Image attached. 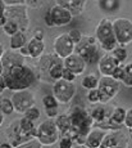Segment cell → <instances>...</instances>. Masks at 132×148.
Masks as SVG:
<instances>
[{
    "label": "cell",
    "instance_id": "cell-18",
    "mask_svg": "<svg viewBox=\"0 0 132 148\" xmlns=\"http://www.w3.org/2000/svg\"><path fill=\"white\" fill-rule=\"evenodd\" d=\"M63 62H64V67L68 68V70H71L76 76L82 75L86 70V66H87V63L85 62V59H83L81 56H78L77 53L72 54L71 57H68L67 59H64Z\"/></svg>",
    "mask_w": 132,
    "mask_h": 148
},
{
    "label": "cell",
    "instance_id": "cell-44",
    "mask_svg": "<svg viewBox=\"0 0 132 148\" xmlns=\"http://www.w3.org/2000/svg\"><path fill=\"white\" fill-rule=\"evenodd\" d=\"M32 38L37 39V40H40V41H44V31L43 30H36L35 32H33Z\"/></svg>",
    "mask_w": 132,
    "mask_h": 148
},
{
    "label": "cell",
    "instance_id": "cell-15",
    "mask_svg": "<svg viewBox=\"0 0 132 148\" xmlns=\"http://www.w3.org/2000/svg\"><path fill=\"white\" fill-rule=\"evenodd\" d=\"M130 140L128 136L122 132H109L106 134L105 139H104L103 144L100 146V148H130Z\"/></svg>",
    "mask_w": 132,
    "mask_h": 148
},
{
    "label": "cell",
    "instance_id": "cell-9",
    "mask_svg": "<svg viewBox=\"0 0 132 148\" xmlns=\"http://www.w3.org/2000/svg\"><path fill=\"white\" fill-rule=\"evenodd\" d=\"M114 35H116L117 42L119 47H126V45L132 42V21L128 18H116L113 21Z\"/></svg>",
    "mask_w": 132,
    "mask_h": 148
},
{
    "label": "cell",
    "instance_id": "cell-36",
    "mask_svg": "<svg viewBox=\"0 0 132 148\" xmlns=\"http://www.w3.org/2000/svg\"><path fill=\"white\" fill-rule=\"evenodd\" d=\"M44 5L43 0H26V7L31 9H40Z\"/></svg>",
    "mask_w": 132,
    "mask_h": 148
},
{
    "label": "cell",
    "instance_id": "cell-32",
    "mask_svg": "<svg viewBox=\"0 0 132 148\" xmlns=\"http://www.w3.org/2000/svg\"><path fill=\"white\" fill-rule=\"evenodd\" d=\"M43 104H44L45 110L46 108H57L59 106V102L53 94H49V95H45L43 98Z\"/></svg>",
    "mask_w": 132,
    "mask_h": 148
},
{
    "label": "cell",
    "instance_id": "cell-30",
    "mask_svg": "<svg viewBox=\"0 0 132 148\" xmlns=\"http://www.w3.org/2000/svg\"><path fill=\"white\" fill-rule=\"evenodd\" d=\"M112 56H113L120 64H123L126 62V59H127L128 54H127V50H126L123 47H118L112 52Z\"/></svg>",
    "mask_w": 132,
    "mask_h": 148
},
{
    "label": "cell",
    "instance_id": "cell-43",
    "mask_svg": "<svg viewBox=\"0 0 132 148\" xmlns=\"http://www.w3.org/2000/svg\"><path fill=\"white\" fill-rule=\"evenodd\" d=\"M7 5H22L26 4V0H3Z\"/></svg>",
    "mask_w": 132,
    "mask_h": 148
},
{
    "label": "cell",
    "instance_id": "cell-5",
    "mask_svg": "<svg viewBox=\"0 0 132 148\" xmlns=\"http://www.w3.org/2000/svg\"><path fill=\"white\" fill-rule=\"evenodd\" d=\"M95 38L99 42L102 50H104L105 53H112L116 48L119 47L116 35H114L113 21H110L109 18H103L97 23L95 28Z\"/></svg>",
    "mask_w": 132,
    "mask_h": 148
},
{
    "label": "cell",
    "instance_id": "cell-47",
    "mask_svg": "<svg viewBox=\"0 0 132 148\" xmlns=\"http://www.w3.org/2000/svg\"><path fill=\"white\" fill-rule=\"evenodd\" d=\"M43 148H51V147H47V146H43Z\"/></svg>",
    "mask_w": 132,
    "mask_h": 148
},
{
    "label": "cell",
    "instance_id": "cell-11",
    "mask_svg": "<svg viewBox=\"0 0 132 148\" xmlns=\"http://www.w3.org/2000/svg\"><path fill=\"white\" fill-rule=\"evenodd\" d=\"M53 95L59 104H68L76 95V85L66 80H59L53 85Z\"/></svg>",
    "mask_w": 132,
    "mask_h": 148
},
{
    "label": "cell",
    "instance_id": "cell-13",
    "mask_svg": "<svg viewBox=\"0 0 132 148\" xmlns=\"http://www.w3.org/2000/svg\"><path fill=\"white\" fill-rule=\"evenodd\" d=\"M12 102L14 106V111L17 113H24L30 110V108L35 107V95L31 90H22V92H16L12 95Z\"/></svg>",
    "mask_w": 132,
    "mask_h": 148
},
{
    "label": "cell",
    "instance_id": "cell-27",
    "mask_svg": "<svg viewBox=\"0 0 132 148\" xmlns=\"http://www.w3.org/2000/svg\"><path fill=\"white\" fill-rule=\"evenodd\" d=\"M99 82H100V79L96 75L91 73V75H86L81 80V85H82V88H85V89H87L90 92V90L97 89L99 88Z\"/></svg>",
    "mask_w": 132,
    "mask_h": 148
},
{
    "label": "cell",
    "instance_id": "cell-4",
    "mask_svg": "<svg viewBox=\"0 0 132 148\" xmlns=\"http://www.w3.org/2000/svg\"><path fill=\"white\" fill-rule=\"evenodd\" d=\"M1 4V22L0 25L4 26L7 21H12L18 25L19 30L26 32V30L30 26V18L26 7V4L22 5H7L4 1H0Z\"/></svg>",
    "mask_w": 132,
    "mask_h": 148
},
{
    "label": "cell",
    "instance_id": "cell-6",
    "mask_svg": "<svg viewBox=\"0 0 132 148\" xmlns=\"http://www.w3.org/2000/svg\"><path fill=\"white\" fill-rule=\"evenodd\" d=\"M68 115L72 121V130L83 136H87L95 125V121L92 120L90 112L82 107H73Z\"/></svg>",
    "mask_w": 132,
    "mask_h": 148
},
{
    "label": "cell",
    "instance_id": "cell-7",
    "mask_svg": "<svg viewBox=\"0 0 132 148\" xmlns=\"http://www.w3.org/2000/svg\"><path fill=\"white\" fill-rule=\"evenodd\" d=\"M100 50L102 48H100L96 38H91V36H83L80 44L76 45V53L82 57L87 64L99 63L102 59Z\"/></svg>",
    "mask_w": 132,
    "mask_h": 148
},
{
    "label": "cell",
    "instance_id": "cell-25",
    "mask_svg": "<svg viewBox=\"0 0 132 148\" xmlns=\"http://www.w3.org/2000/svg\"><path fill=\"white\" fill-rule=\"evenodd\" d=\"M55 124H57L58 130L60 132L62 136H64L69 130L72 129V121L69 115L67 113H63V115H59L57 119H55Z\"/></svg>",
    "mask_w": 132,
    "mask_h": 148
},
{
    "label": "cell",
    "instance_id": "cell-41",
    "mask_svg": "<svg viewBox=\"0 0 132 148\" xmlns=\"http://www.w3.org/2000/svg\"><path fill=\"white\" fill-rule=\"evenodd\" d=\"M17 148H43V144H41L37 139H33V140H31L26 144H22V146L17 147Z\"/></svg>",
    "mask_w": 132,
    "mask_h": 148
},
{
    "label": "cell",
    "instance_id": "cell-8",
    "mask_svg": "<svg viewBox=\"0 0 132 148\" xmlns=\"http://www.w3.org/2000/svg\"><path fill=\"white\" fill-rule=\"evenodd\" d=\"M60 138H62V134L58 130L55 120L47 119V120L43 121L37 126V135H36V139H37L43 146L51 147L53 144H55L57 142L60 140Z\"/></svg>",
    "mask_w": 132,
    "mask_h": 148
},
{
    "label": "cell",
    "instance_id": "cell-1",
    "mask_svg": "<svg viewBox=\"0 0 132 148\" xmlns=\"http://www.w3.org/2000/svg\"><path fill=\"white\" fill-rule=\"evenodd\" d=\"M0 73L4 75L8 90H12L14 93L28 90L37 80L35 71L30 66H27L26 63L18 64V66L8 68V70H1Z\"/></svg>",
    "mask_w": 132,
    "mask_h": 148
},
{
    "label": "cell",
    "instance_id": "cell-29",
    "mask_svg": "<svg viewBox=\"0 0 132 148\" xmlns=\"http://www.w3.org/2000/svg\"><path fill=\"white\" fill-rule=\"evenodd\" d=\"M1 30L4 31L5 34H7L8 36H14L17 32H19V27H18V25L17 23H14V22H12V21H7L5 22V25L4 26H1Z\"/></svg>",
    "mask_w": 132,
    "mask_h": 148
},
{
    "label": "cell",
    "instance_id": "cell-19",
    "mask_svg": "<svg viewBox=\"0 0 132 148\" xmlns=\"http://www.w3.org/2000/svg\"><path fill=\"white\" fill-rule=\"evenodd\" d=\"M108 133L109 132H105V130L92 127V130L89 133L87 138H86L85 147L86 148H100V146L103 144L104 139H105Z\"/></svg>",
    "mask_w": 132,
    "mask_h": 148
},
{
    "label": "cell",
    "instance_id": "cell-26",
    "mask_svg": "<svg viewBox=\"0 0 132 148\" xmlns=\"http://www.w3.org/2000/svg\"><path fill=\"white\" fill-rule=\"evenodd\" d=\"M126 115H127V110H126V108L114 107L113 112H112V116H110V121L113 122L116 126L119 127V129H122V126H125Z\"/></svg>",
    "mask_w": 132,
    "mask_h": 148
},
{
    "label": "cell",
    "instance_id": "cell-48",
    "mask_svg": "<svg viewBox=\"0 0 132 148\" xmlns=\"http://www.w3.org/2000/svg\"><path fill=\"white\" fill-rule=\"evenodd\" d=\"M130 132H131V134H132V130H130Z\"/></svg>",
    "mask_w": 132,
    "mask_h": 148
},
{
    "label": "cell",
    "instance_id": "cell-12",
    "mask_svg": "<svg viewBox=\"0 0 132 148\" xmlns=\"http://www.w3.org/2000/svg\"><path fill=\"white\" fill-rule=\"evenodd\" d=\"M53 47H54V53L57 54L59 58L63 59V61L76 53V44L71 39L68 32L58 35L55 38Z\"/></svg>",
    "mask_w": 132,
    "mask_h": 148
},
{
    "label": "cell",
    "instance_id": "cell-16",
    "mask_svg": "<svg viewBox=\"0 0 132 148\" xmlns=\"http://www.w3.org/2000/svg\"><path fill=\"white\" fill-rule=\"evenodd\" d=\"M122 64L112 56V53H105L102 56V59L97 63V70H99L100 75L105 76V77H112L113 73L116 72V70Z\"/></svg>",
    "mask_w": 132,
    "mask_h": 148
},
{
    "label": "cell",
    "instance_id": "cell-24",
    "mask_svg": "<svg viewBox=\"0 0 132 148\" xmlns=\"http://www.w3.org/2000/svg\"><path fill=\"white\" fill-rule=\"evenodd\" d=\"M27 44H28V41H27L26 32H23V31H19V32H17L14 36H12V38H10L9 48H10V50L19 52V50H21L22 48L26 47Z\"/></svg>",
    "mask_w": 132,
    "mask_h": 148
},
{
    "label": "cell",
    "instance_id": "cell-34",
    "mask_svg": "<svg viewBox=\"0 0 132 148\" xmlns=\"http://www.w3.org/2000/svg\"><path fill=\"white\" fill-rule=\"evenodd\" d=\"M87 101H89V103H91V104H97V103H100L99 90H97V89L90 90V92L87 93Z\"/></svg>",
    "mask_w": 132,
    "mask_h": 148
},
{
    "label": "cell",
    "instance_id": "cell-21",
    "mask_svg": "<svg viewBox=\"0 0 132 148\" xmlns=\"http://www.w3.org/2000/svg\"><path fill=\"white\" fill-rule=\"evenodd\" d=\"M112 112H113V110H108L105 107V104L100 103L90 111V115H91L92 120L95 121V124H100V122H104L108 120L112 116Z\"/></svg>",
    "mask_w": 132,
    "mask_h": 148
},
{
    "label": "cell",
    "instance_id": "cell-39",
    "mask_svg": "<svg viewBox=\"0 0 132 148\" xmlns=\"http://www.w3.org/2000/svg\"><path fill=\"white\" fill-rule=\"evenodd\" d=\"M123 76H125V66H119V67H118L117 70H116V72L113 73V76H112V77L116 79L117 81L122 82Z\"/></svg>",
    "mask_w": 132,
    "mask_h": 148
},
{
    "label": "cell",
    "instance_id": "cell-28",
    "mask_svg": "<svg viewBox=\"0 0 132 148\" xmlns=\"http://www.w3.org/2000/svg\"><path fill=\"white\" fill-rule=\"evenodd\" d=\"M13 112H16V111H14V106H13L12 99L1 97V99H0V113H3L5 116H9Z\"/></svg>",
    "mask_w": 132,
    "mask_h": 148
},
{
    "label": "cell",
    "instance_id": "cell-23",
    "mask_svg": "<svg viewBox=\"0 0 132 148\" xmlns=\"http://www.w3.org/2000/svg\"><path fill=\"white\" fill-rule=\"evenodd\" d=\"M97 7L103 13L114 14L120 10L122 1H119V0H100V1H97Z\"/></svg>",
    "mask_w": 132,
    "mask_h": 148
},
{
    "label": "cell",
    "instance_id": "cell-14",
    "mask_svg": "<svg viewBox=\"0 0 132 148\" xmlns=\"http://www.w3.org/2000/svg\"><path fill=\"white\" fill-rule=\"evenodd\" d=\"M47 14L51 18L54 27H64L71 23L72 19H73V16L69 13V10H67L66 8L60 7L58 4H54L51 8H49Z\"/></svg>",
    "mask_w": 132,
    "mask_h": 148
},
{
    "label": "cell",
    "instance_id": "cell-38",
    "mask_svg": "<svg viewBox=\"0 0 132 148\" xmlns=\"http://www.w3.org/2000/svg\"><path fill=\"white\" fill-rule=\"evenodd\" d=\"M73 142L68 136H62L59 140V148H73Z\"/></svg>",
    "mask_w": 132,
    "mask_h": 148
},
{
    "label": "cell",
    "instance_id": "cell-2",
    "mask_svg": "<svg viewBox=\"0 0 132 148\" xmlns=\"http://www.w3.org/2000/svg\"><path fill=\"white\" fill-rule=\"evenodd\" d=\"M5 136L8 142L14 148L26 144L28 142L36 139L37 135V126H35L33 121L28 120L26 117L13 120L8 125V127L4 130Z\"/></svg>",
    "mask_w": 132,
    "mask_h": 148
},
{
    "label": "cell",
    "instance_id": "cell-46",
    "mask_svg": "<svg viewBox=\"0 0 132 148\" xmlns=\"http://www.w3.org/2000/svg\"><path fill=\"white\" fill-rule=\"evenodd\" d=\"M0 148H14V147H13L9 142H3L1 146H0Z\"/></svg>",
    "mask_w": 132,
    "mask_h": 148
},
{
    "label": "cell",
    "instance_id": "cell-42",
    "mask_svg": "<svg viewBox=\"0 0 132 148\" xmlns=\"http://www.w3.org/2000/svg\"><path fill=\"white\" fill-rule=\"evenodd\" d=\"M125 126L127 127V129L132 130V108H130V110H127V115H126Z\"/></svg>",
    "mask_w": 132,
    "mask_h": 148
},
{
    "label": "cell",
    "instance_id": "cell-37",
    "mask_svg": "<svg viewBox=\"0 0 132 148\" xmlns=\"http://www.w3.org/2000/svg\"><path fill=\"white\" fill-rule=\"evenodd\" d=\"M76 77H77V76H76L71 70H68V68L64 67V71H63V79H62V80H66V81H68V82H73V81L76 80Z\"/></svg>",
    "mask_w": 132,
    "mask_h": 148
},
{
    "label": "cell",
    "instance_id": "cell-31",
    "mask_svg": "<svg viewBox=\"0 0 132 148\" xmlns=\"http://www.w3.org/2000/svg\"><path fill=\"white\" fill-rule=\"evenodd\" d=\"M122 82L128 88H132V62L125 64V76Z\"/></svg>",
    "mask_w": 132,
    "mask_h": 148
},
{
    "label": "cell",
    "instance_id": "cell-22",
    "mask_svg": "<svg viewBox=\"0 0 132 148\" xmlns=\"http://www.w3.org/2000/svg\"><path fill=\"white\" fill-rule=\"evenodd\" d=\"M27 48H28V53H30V58H37L40 59L44 54L45 50V42L40 41L35 38H31L28 40V44H27Z\"/></svg>",
    "mask_w": 132,
    "mask_h": 148
},
{
    "label": "cell",
    "instance_id": "cell-20",
    "mask_svg": "<svg viewBox=\"0 0 132 148\" xmlns=\"http://www.w3.org/2000/svg\"><path fill=\"white\" fill-rule=\"evenodd\" d=\"M55 4L60 5V7L66 8L67 10H69V13L73 17L80 16L85 10L86 0H58Z\"/></svg>",
    "mask_w": 132,
    "mask_h": 148
},
{
    "label": "cell",
    "instance_id": "cell-33",
    "mask_svg": "<svg viewBox=\"0 0 132 148\" xmlns=\"http://www.w3.org/2000/svg\"><path fill=\"white\" fill-rule=\"evenodd\" d=\"M23 117H26V119H28V120L35 122L36 120H39V117H40V110H39L37 107L30 108V110L23 115Z\"/></svg>",
    "mask_w": 132,
    "mask_h": 148
},
{
    "label": "cell",
    "instance_id": "cell-3",
    "mask_svg": "<svg viewBox=\"0 0 132 148\" xmlns=\"http://www.w3.org/2000/svg\"><path fill=\"white\" fill-rule=\"evenodd\" d=\"M39 75L41 79H45L46 81L57 82L63 79L64 71V62L62 58H59L55 53L44 54L37 62Z\"/></svg>",
    "mask_w": 132,
    "mask_h": 148
},
{
    "label": "cell",
    "instance_id": "cell-45",
    "mask_svg": "<svg viewBox=\"0 0 132 148\" xmlns=\"http://www.w3.org/2000/svg\"><path fill=\"white\" fill-rule=\"evenodd\" d=\"M5 89H8V86H7V81H5L4 75H1V73H0V92L3 93Z\"/></svg>",
    "mask_w": 132,
    "mask_h": 148
},
{
    "label": "cell",
    "instance_id": "cell-40",
    "mask_svg": "<svg viewBox=\"0 0 132 148\" xmlns=\"http://www.w3.org/2000/svg\"><path fill=\"white\" fill-rule=\"evenodd\" d=\"M45 115L47 116V119H51V120H55V119L59 116V110L57 108H46L45 110Z\"/></svg>",
    "mask_w": 132,
    "mask_h": 148
},
{
    "label": "cell",
    "instance_id": "cell-35",
    "mask_svg": "<svg viewBox=\"0 0 132 148\" xmlns=\"http://www.w3.org/2000/svg\"><path fill=\"white\" fill-rule=\"evenodd\" d=\"M69 36H71V39L73 40V42L76 45L77 44H80V41L82 40V38H83V35L81 34V31L80 30H77V28H72L71 31H69Z\"/></svg>",
    "mask_w": 132,
    "mask_h": 148
},
{
    "label": "cell",
    "instance_id": "cell-10",
    "mask_svg": "<svg viewBox=\"0 0 132 148\" xmlns=\"http://www.w3.org/2000/svg\"><path fill=\"white\" fill-rule=\"evenodd\" d=\"M120 89V82L117 81L113 77H105L102 76L99 82V94H100V103L106 104L112 101V99L116 98V95L118 94Z\"/></svg>",
    "mask_w": 132,
    "mask_h": 148
},
{
    "label": "cell",
    "instance_id": "cell-17",
    "mask_svg": "<svg viewBox=\"0 0 132 148\" xmlns=\"http://www.w3.org/2000/svg\"><path fill=\"white\" fill-rule=\"evenodd\" d=\"M0 64H1V70H8V68H12L18 64H24V57H22L19 52L1 49Z\"/></svg>",
    "mask_w": 132,
    "mask_h": 148
}]
</instances>
